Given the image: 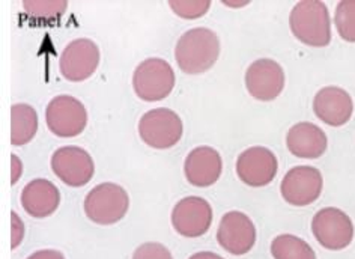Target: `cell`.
I'll return each instance as SVG.
<instances>
[{"mask_svg":"<svg viewBox=\"0 0 355 259\" xmlns=\"http://www.w3.org/2000/svg\"><path fill=\"white\" fill-rule=\"evenodd\" d=\"M220 56V40L207 28L185 32L175 47V58L184 73L202 74L212 68Z\"/></svg>","mask_w":355,"mask_h":259,"instance_id":"cell-1","label":"cell"},{"mask_svg":"<svg viewBox=\"0 0 355 259\" xmlns=\"http://www.w3.org/2000/svg\"><path fill=\"white\" fill-rule=\"evenodd\" d=\"M294 37L310 47H327L331 42V20L325 3L319 0L298 2L289 15Z\"/></svg>","mask_w":355,"mask_h":259,"instance_id":"cell-2","label":"cell"},{"mask_svg":"<svg viewBox=\"0 0 355 259\" xmlns=\"http://www.w3.org/2000/svg\"><path fill=\"white\" fill-rule=\"evenodd\" d=\"M130 198L123 187L114 183L95 185L85 199L86 217L95 225L109 226L127 216Z\"/></svg>","mask_w":355,"mask_h":259,"instance_id":"cell-3","label":"cell"},{"mask_svg":"<svg viewBox=\"0 0 355 259\" xmlns=\"http://www.w3.org/2000/svg\"><path fill=\"white\" fill-rule=\"evenodd\" d=\"M175 71L167 60L149 58L141 62L132 74V87L140 100L148 103L162 101L175 87Z\"/></svg>","mask_w":355,"mask_h":259,"instance_id":"cell-4","label":"cell"},{"mask_svg":"<svg viewBox=\"0 0 355 259\" xmlns=\"http://www.w3.org/2000/svg\"><path fill=\"white\" fill-rule=\"evenodd\" d=\"M184 124L172 109L158 107L146 112L139 121L140 139L150 148L168 149L181 140Z\"/></svg>","mask_w":355,"mask_h":259,"instance_id":"cell-5","label":"cell"},{"mask_svg":"<svg viewBox=\"0 0 355 259\" xmlns=\"http://www.w3.org/2000/svg\"><path fill=\"white\" fill-rule=\"evenodd\" d=\"M46 122L55 136L76 137L86 128L87 110L76 97L58 95L47 106Z\"/></svg>","mask_w":355,"mask_h":259,"instance_id":"cell-6","label":"cell"},{"mask_svg":"<svg viewBox=\"0 0 355 259\" xmlns=\"http://www.w3.org/2000/svg\"><path fill=\"white\" fill-rule=\"evenodd\" d=\"M100 47L92 40L78 38L71 41L59 59L60 74L68 82H83L100 65Z\"/></svg>","mask_w":355,"mask_h":259,"instance_id":"cell-7","label":"cell"},{"mask_svg":"<svg viewBox=\"0 0 355 259\" xmlns=\"http://www.w3.org/2000/svg\"><path fill=\"white\" fill-rule=\"evenodd\" d=\"M312 232L318 243L328 250H342L352 243L354 225L339 208H322L312 220Z\"/></svg>","mask_w":355,"mask_h":259,"instance_id":"cell-8","label":"cell"},{"mask_svg":"<svg viewBox=\"0 0 355 259\" xmlns=\"http://www.w3.org/2000/svg\"><path fill=\"white\" fill-rule=\"evenodd\" d=\"M51 171L69 187H83L92 180L95 165L91 154L78 147H62L51 156Z\"/></svg>","mask_w":355,"mask_h":259,"instance_id":"cell-9","label":"cell"},{"mask_svg":"<svg viewBox=\"0 0 355 259\" xmlns=\"http://www.w3.org/2000/svg\"><path fill=\"white\" fill-rule=\"evenodd\" d=\"M172 226L178 234L187 238L205 235L212 223V208L199 196H189L178 202L172 210Z\"/></svg>","mask_w":355,"mask_h":259,"instance_id":"cell-10","label":"cell"},{"mask_svg":"<svg viewBox=\"0 0 355 259\" xmlns=\"http://www.w3.org/2000/svg\"><path fill=\"white\" fill-rule=\"evenodd\" d=\"M322 185V175L316 167L297 166L283 178L280 192L288 203L294 207H306L321 196Z\"/></svg>","mask_w":355,"mask_h":259,"instance_id":"cell-11","label":"cell"},{"mask_svg":"<svg viewBox=\"0 0 355 259\" xmlns=\"http://www.w3.org/2000/svg\"><path fill=\"white\" fill-rule=\"evenodd\" d=\"M217 241L230 255L248 253L256 243V228L252 219L239 211L226 212L220 220Z\"/></svg>","mask_w":355,"mask_h":259,"instance_id":"cell-12","label":"cell"},{"mask_svg":"<svg viewBox=\"0 0 355 259\" xmlns=\"http://www.w3.org/2000/svg\"><path fill=\"white\" fill-rule=\"evenodd\" d=\"M245 87L259 101H272L283 92L285 73L272 59H257L247 68Z\"/></svg>","mask_w":355,"mask_h":259,"instance_id":"cell-13","label":"cell"},{"mask_svg":"<svg viewBox=\"0 0 355 259\" xmlns=\"http://www.w3.org/2000/svg\"><path fill=\"white\" fill-rule=\"evenodd\" d=\"M277 169V157L263 147L248 148L236 160L238 178L250 187L268 185L276 178Z\"/></svg>","mask_w":355,"mask_h":259,"instance_id":"cell-14","label":"cell"},{"mask_svg":"<svg viewBox=\"0 0 355 259\" xmlns=\"http://www.w3.org/2000/svg\"><path fill=\"white\" fill-rule=\"evenodd\" d=\"M313 112L319 119L331 127H342L351 119L354 103L351 95L339 86L322 87L315 95Z\"/></svg>","mask_w":355,"mask_h":259,"instance_id":"cell-15","label":"cell"},{"mask_svg":"<svg viewBox=\"0 0 355 259\" xmlns=\"http://www.w3.org/2000/svg\"><path fill=\"white\" fill-rule=\"evenodd\" d=\"M223 171V162L214 148L198 147L185 158L184 174L194 187H209L218 181Z\"/></svg>","mask_w":355,"mask_h":259,"instance_id":"cell-16","label":"cell"},{"mask_svg":"<svg viewBox=\"0 0 355 259\" xmlns=\"http://www.w3.org/2000/svg\"><path fill=\"white\" fill-rule=\"evenodd\" d=\"M60 192L49 180L37 178L26 184L21 192V207L29 216L35 219H44L51 216L59 208Z\"/></svg>","mask_w":355,"mask_h":259,"instance_id":"cell-17","label":"cell"},{"mask_svg":"<svg viewBox=\"0 0 355 259\" xmlns=\"http://www.w3.org/2000/svg\"><path fill=\"white\" fill-rule=\"evenodd\" d=\"M286 145L292 154L300 158H319L328 147L325 133L312 122H298L289 128Z\"/></svg>","mask_w":355,"mask_h":259,"instance_id":"cell-18","label":"cell"},{"mask_svg":"<svg viewBox=\"0 0 355 259\" xmlns=\"http://www.w3.org/2000/svg\"><path fill=\"white\" fill-rule=\"evenodd\" d=\"M38 131V113L29 104H12L11 107V144L23 147Z\"/></svg>","mask_w":355,"mask_h":259,"instance_id":"cell-19","label":"cell"},{"mask_svg":"<svg viewBox=\"0 0 355 259\" xmlns=\"http://www.w3.org/2000/svg\"><path fill=\"white\" fill-rule=\"evenodd\" d=\"M271 255L274 259H316L315 250L300 237L283 234L272 240Z\"/></svg>","mask_w":355,"mask_h":259,"instance_id":"cell-20","label":"cell"},{"mask_svg":"<svg viewBox=\"0 0 355 259\" xmlns=\"http://www.w3.org/2000/svg\"><path fill=\"white\" fill-rule=\"evenodd\" d=\"M24 12L38 22H56L67 12V0H24Z\"/></svg>","mask_w":355,"mask_h":259,"instance_id":"cell-21","label":"cell"},{"mask_svg":"<svg viewBox=\"0 0 355 259\" xmlns=\"http://www.w3.org/2000/svg\"><path fill=\"white\" fill-rule=\"evenodd\" d=\"M334 24L340 38L355 42V0H342L336 8Z\"/></svg>","mask_w":355,"mask_h":259,"instance_id":"cell-22","label":"cell"},{"mask_svg":"<svg viewBox=\"0 0 355 259\" xmlns=\"http://www.w3.org/2000/svg\"><path fill=\"white\" fill-rule=\"evenodd\" d=\"M168 6L181 19L194 20L208 12L211 2L209 0H171Z\"/></svg>","mask_w":355,"mask_h":259,"instance_id":"cell-23","label":"cell"},{"mask_svg":"<svg viewBox=\"0 0 355 259\" xmlns=\"http://www.w3.org/2000/svg\"><path fill=\"white\" fill-rule=\"evenodd\" d=\"M132 259H173V256L171 253V250L162 243L148 241V243H144L135 250Z\"/></svg>","mask_w":355,"mask_h":259,"instance_id":"cell-24","label":"cell"},{"mask_svg":"<svg viewBox=\"0 0 355 259\" xmlns=\"http://www.w3.org/2000/svg\"><path fill=\"white\" fill-rule=\"evenodd\" d=\"M24 238V223L15 211L11 212V249H17Z\"/></svg>","mask_w":355,"mask_h":259,"instance_id":"cell-25","label":"cell"},{"mask_svg":"<svg viewBox=\"0 0 355 259\" xmlns=\"http://www.w3.org/2000/svg\"><path fill=\"white\" fill-rule=\"evenodd\" d=\"M28 259H65L64 253L55 249H44L32 253Z\"/></svg>","mask_w":355,"mask_h":259,"instance_id":"cell-26","label":"cell"},{"mask_svg":"<svg viewBox=\"0 0 355 259\" xmlns=\"http://www.w3.org/2000/svg\"><path fill=\"white\" fill-rule=\"evenodd\" d=\"M21 174H23V165H21V160L17 157L15 154L11 156V184L15 185L17 181L20 180L21 178Z\"/></svg>","mask_w":355,"mask_h":259,"instance_id":"cell-27","label":"cell"},{"mask_svg":"<svg viewBox=\"0 0 355 259\" xmlns=\"http://www.w3.org/2000/svg\"><path fill=\"white\" fill-rule=\"evenodd\" d=\"M189 259H225L214 252H199L191 255Z\"/></svg>","mask_w":355,"mask_h":259,"instance_id":"cell-28","label":"cell"}]
</instances>
